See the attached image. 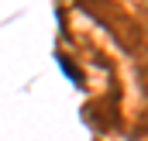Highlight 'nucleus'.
<instances>
[]
</instances>
